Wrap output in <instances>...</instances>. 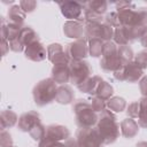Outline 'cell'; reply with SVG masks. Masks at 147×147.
<instances>
[{"label": "cell", "instance_id": "cell-23", "mask_svg": "<svg viewBox=\"0 0 147 147\" xmlns=\"http://www.w3.org/2000/svg\"><path fill=\"white\" fill-rule=\"evenodd\" d=\"M67 147H82L77 141H75V140H70L68 144H67Z\"/></svg>", "mask_w": 147, "mask_h": 147}, {"label": "cell", "instance_id": "cell-8", "mask_svg": "<svg viewBox=\"0 0 147 147\" xmlns=\"http://www.w3.org/2000/svg\"><path fill=\"white\" fill-rule=\"evenodd\" d=\"M68 137H69V131L64 126H61V125H51V126H48L46 129L45 138H47V139H49L52 141L65 139Z\"/></svg>", "mask_w": 147, "mask_h": 147}, {"label": "cell", "instance_id": "cell-1", "mask_svg": "<svg viewBox=\"0 0 147 147\" xmlns=\"http://www.w3.org/2000/svg\"><path fill=\"white\" fill-rule=\"evenodd\" d=\"M102 140L106 144L113 142L118 136V125L115 121V117L107 110L102 111V115L99 121V129Z\"/></svg>", "mask_w": 147, "mask_h": 147}, {"label": "cell", "instance_id": "cell-14", "mask_svg": "<svg viewBox=\"0 0 147 147\" xmlns=\"http://www.w3.org/2000/svg\"><path fill=\"white\" fill-rule=\"evenodd\" d=\"M72 98H74V93H72L71 88L68 87V86H64V87L62 86V87H60V88L57 90L56 96H55V99H56L59 102H61V103H69V102L72 100Z\"/></svg>", "mask_w": 147, "mask_h": 147}, {"label": "cell", "instance_id": "cell-12", "mask_svg": "<svg viewBox=\"0 0 147 147\" xmlns=\"http://www.w3.org/2000/svg\"><path fill=\"white\" fill-rule=\"evenodd\" d=\"M53 78L56 83H67L70 78V70L67 64H57L53 69Z\"/></svg>", "mask_w": 147, "mask_h": 147}, {"label": "cell", "instance_id": "cell-22", "mask_svg": "<svg viewBox=\"0 0 147 147\" xmlns=\"http://www.w3.org/2000/svg\"><path fill=\"white\" fill-rule=\"evenodd\" d=\"M140 90H141V93L144 95H147V77H145L140 82Z\"/></svg>", "mask_w": 147, "mask_h": 147}, {"label": "cell", "instance_id": "cell-16", "mask_svg": "<svg viewBox=\"0 0 147 147\" xmlns=\"http://www.w3.org/2000/svg\"><path fill=\"white\" fill-rule=\"evenodd\" d=\"M8 16H9V18H10V21H11L13 24H18V25H21V23H22L23 20H24V15L21 14V10H20L18 7H13V8L9 10Z\"/></svg>", "mask_w": 147, "mask_h": 147}, {"label": "cell", "instance_id": "cell-24", "mask_svg": "<svg viewBox=\"0 0 147 147\" xmlns=\"http://www.w3.org/2000/svg\"><path fill=\"white\" fill-rule=\"evenodd\" d=\"M141 42L145 47H147V30H146L145 34H142V37H141Z\"/></svg>", "mask_w": 147, "mask_h": 147}, {"label": "cell", "instance_id": "cell-9", "mask_svg": "<svg viewBox=\"0 0 147 147\" xmlns=\"http://www.w3.org/2000/svg\"><path fill=\"white\" fill-rule=\"evenodd\" d=\"M48 55H49V60L52 62L55 63V65L57 64H67V56L63 53L62 47L59 44L55 45H51L48 47Z\"/></svg>", "mask_w": 147, "mask_h": 147}, {"label": "cell", "instance_id": "cell-20", "mask_svg": "<svg viewBox=\"0 0 147 147\" xmlns=\"http://www.w3.org/2000/svg\"><path fill=\"white\" fill-rule=\"evenodd\" d=\"M137 64L141 69L147 68V52H141L137 55Z\"/></svg>", "mask_w": 147, "mask_h": 147}, {"label": "cell", "instance_id": "cell-3", "mask_svg": "<svg viewBox=\"0 0 147 147\" xmlns=\"http://www.w3.org/2000/svg\"><path fill=\"white\" fill-rule=\"evenodd\" d=\"M75 113H76L77 124L79 126H82L83 129L91 127L96 122V116L94 114V110H93L92 106L84 102L83 100H80V102L76 103Z\"/></svg>", "mask_w": 147, "mask_h": 147}, {"label": "cell", "instance_id": "cell-10", "mask_svg": "<svg viewBox=\"0 0 147 147\" xmlns=\"http://www.w3.org/2000/svg\"><path fill=\"white\" fill-rule=\"evenodd\" d=\"M38 123H40L38 114L31 111V113L24 114V115L21 117L18 125H20V129H21L22 131H29V132H30L31 129L34 127Z\"/></svg>", "mask_w": 147, "mask_h": 147}, {"label": "cell", "instance_id": "cell-5", "mask_svg": "<svg viewBox=\"0 0 147 147\" xmlns=\"http://www.w3.org/2000/svg\"><path fill=\"white\" fill-rule=\"evenodd\" d=\"M72 64L74 65L70 67V77L74 84L79 86L82 83L86 80L91 72V69L87 62H83L80 60H75Z\"/></svg>", "mask_w": 147, "mask_h": 147}, {"label": "cell", "instance_id": "cell-17", "mask_svg": "<svg viewBox=\"0 0 147 147\" xmlns=\"http://www.w3.org/2000/svg\"><path fill=\"white\" fill-rule=\"evenodd\" d=\"M139 123L141 126H147V99H142L140 101Z\"/></svg>", "mask_w": 147, "mask_h": 147}, {"label": "cell", "instance_id": "cell-7", "mask_svg": "<svg viewBox=\"0 0 147 147\" xmlns=\"http://www.w3.org/2000/svg\"><path fill=\"white\" fill-rule=\"evenodd\" d=\"M25 55L28 59L32 61H41L46 57V49L41 44H39L38 41H34L26 47Z\"/></svg>", "mask_w": 147, "mask_h": 147}, {"label": "cell", "instance_id": "cell-2", "mask_svg": "<svg viewBox=\"0 0 147 147\" xmlns=\"http://www.w3.org/2000/svg\"><path fill=\"white\" fill-rule=\"evenodd\" d=\"M56 86L52 79H46L40 82L33 90V96L36 103L39 106H44L51 102L56 96Z\"/></svg>", "mask_w": 147, "mask_h": 147}, {"label": "cell", "instance_id": "cell-19", "mask_svg": "<svg viewBox=\"0 0 147 147\" xmlns=\"http://www.w3.org/2000/svg\"><path fill=\"white\" fill-rule=\"evenodd\" d=\"M108 106L114 111H122L124 109V107H125V101L123 99H121V98H114L108 102Z\"/></svg>", "mask_w": 147, "mask_h": 147}, {"label": "cell", "instance_id": "cell-11", "mask_svg": "<svg viewBox=\"0 0 147 147\" xmlns=\"http://www.w3.org/2000/svg\"><path fill=\"white\" fill-rule=\"evenodd\" d=\"M87 54V48L84 41L78 40L74 44H70L68 47V55L74 57V60H79Z\"/></svg>", "mask_w": 147, "mask_h": 147}, {"label": "cell", "instance_id": "cell-13", "mask_svg": "<svg viewBox=\"0 0 147 147\" xmlns=\"http://www.w3.org/2000/svg\"><path fill=\"white\" fill-rule=\"evenodd\" d=\"M121 126H122V132H123V134H124L126 138H132V137H134V136L137 134V132H138V125H137V123H136L133 119H131V118H127V119H125L124 122H122Z\"/></svg>", "mask_w": 147, "mask_h": 147}, {"label": "cell", "instance_id": "cell-18", "mask_svg": "<svg viewBox=\"0 0 147 147\" xmlns=\"http://www.w3.org/2000/svg\"><path fill=\"white\" fill-rule=\"evenodd\" d=\"M103 51V46L101 42V39L94 38L91 40V47H90V52L93 56H99Z\"/></svg>", "mask_w": 147, "mask_h": 147}, {"label": "cell", "instance_id": "cell-21", "mask_svg": "<svg viewBox=\"0 0 147 147\" xmlns=\"http://www.w3.org/2000/svg\"><path fill=\"white\" fill-rule=\"evenodd\" d=\"M91 106H92V108H93L94 111H103V110H105V103H103V100L100 99V98L94 99Z\"/></svg>", "mask_w": 147, "mask_h": 147}, {"label": "cell", "instance_id": "cell-15", "mask_svg": "<svg viewBox=\"0 0 147 147\" xmlns=\"http://www.w3.org/2000/svg\"><path fill=\"white\" fill-rule=\"evenodd\" d=\"M71 28H69L68 25H65L64 28V32L67 33V36H69L70 38H78L82 33H83V26L78 23H68Z\"/></svg>", "mask_w": 147, "mask_h": 147}, {"label": "cell", "instance_id": "cell-6", "mask_svg": "<svg viewBox=\"0 0 147 147\" xmlns=\"http://www.w3.org/2000/svg\"><path fill=\"white\" fill-rule=\"evenodd\" d=\"M116 74H122V80H129V82H134L137 80L141 74L142 70L141 68L137 64V63H127L126 65H124L123 68H121Z\"/></svg>", "mask_w": 147, "mask_h": 147}, {"label": "cell", "instance_id": "cell-4", "mask_svg": "<svg viewBox=\"0 0 147 147\" xmlns=\"http://www.w3.org/2000/svg\"><path fill=\"white\" fill-rule=\"evenodd\" d=\"M77 142L82 147H99L101 142H103V140L99 130L92 127H85L78 131Z\"/></svg>", "mask_w": 147, "mask_h": 147}]
</instances>
